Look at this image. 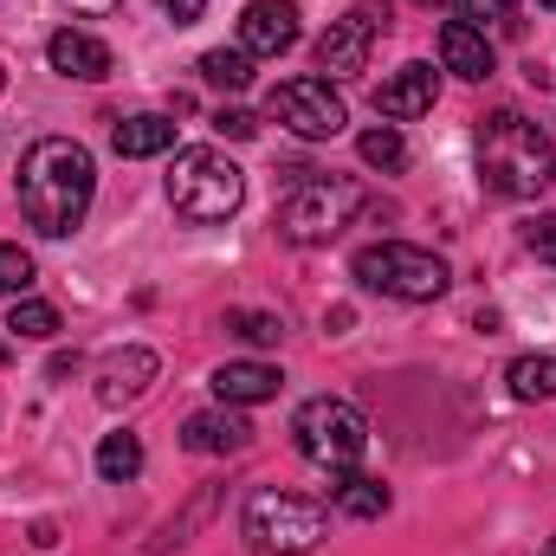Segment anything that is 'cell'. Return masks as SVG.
Instances as JSON below:
<instances>
[{
    "mask_svg": "<svg viewBox=\"0 0 556 556\" xmlns=\"http://www.w3.org/2000/svg\"><path fill=\"white\" fill-rule=\"evenodd\" d=\"M91 194H98V162L85 142L39 137L20 155V207H26V227H39L46 240L78 233L91 214Z\"/></svg>",
    "mask_w": 556,
    "mask_h": 556,
    "instance_id": "6da1fadb",
    "label": "cell"
},
{
    "mask_svg": "<svg viewBox=\"0 0 556 556\" xmlns=\"http://www.w3.org/2000/svg\"><path fill=\"white\" fill-rule=\"evenodd\" d=\"M479 181L505 201L544 194L556 181V142L518 111H492L479 124Z\"/></svg>",
    "mask_w": 556,
    "mask_h": 556,
    "instance_id": "7a4b0ae2",
    "label": "cell"
},
{
    "mask_svg": "<svg viewBox=\"0 0 556 556\" xmlns=\"http://www.w3.org/2000/svg\"><path fill=\"white\" fill-rule=\"evenodd\" d=\"M247 201V175L240 162H227L220 149H181L175 168H168V207L194 227H214V220H233Z\"/></svg>",
    "mask_w": 556,
    "mask_h": 556,
    "instance_id": "3957f363",
    "label": "cell"
},
{
    "mask_svg": "<svg viewBox=\"0 0 556 556\" xmlns=\"http://www.w3.org/2000/svg\"><path fill=\"white\" fill-rule=\"evenodd\" d=\"M356 207H363V188L356 181H343V175H304L285 201H278V240H291V247H330L350 220H356Z\"/></svg>",
    "mask_w": 556,
    "mask_h": 556,
    "instance_id": "277c9868",
    "label": "cell"
},
{
    "mask_svg": "<svg viewBox=\"0 0 556 556\" xmlns=\"http://www.w3.org/2000/svg\"><path fill=\"white\" fill-rule=\"evenodd\" d=\"M291 433H298V453L317 466V472H356V459L369 453V420L363 408H350V402H337V395H311L298 420H291Z\"/></svg>",
    "mask_w": 556,
    "mask_h": 556,
    "instance_id": "5b68a950",
    "label": "cell"
},
{
    "mask_svg": "<svg viewBox=\"0 0 556 556\" xmlns=\"http://www.w3.org/2000/svg\"><path fill=\"white\" fill-rule=\"evenodd\" d=\"M356 285H363V291H382V298H402V304H433V298L453 285V273H446V260L427 253V247L376 240V247L356 253Z\"/></svg>",
    "mask_w": 556,
    "mask_h": 556,
    "instance_id": "8992f818",
    "label": "cell"
},
{
    "mask_svg": "<svg viewBox=\"0 0 556 556\" xmlns=\"http://www.w3.org/2000/svg\"><path fill=\"white\" fill-rule=\"evenodd\" d=\"M247 538H253V551H266V556H311L330 538V511L317 498L266 485V492L247 498Z\"/></svg>",
    "mask_w": 556,
    "mask_h": 556,
    "instance_id": "52a82bcc",
    "label": "cell"
},
{
    "mask_svg": "<svg viewBox=\"0 0 556 556\" xmlns=\"http://www.w3.org/2000/svg\"><path fill=\"white\" fill-rule=\"evenodd\" d=\"M266 111H273V124H285L304 142H324L350 124V104L330 91V78H285L266 91Z\"/></svg>",
    "mask_w": 556,
    "mask_h": 556,
    "instance_id": "ba28073f",
    "label": "cell"
},
{
    "mask_svg": "<svg viewBox=\"0 0 556 556\" xmlns=\"http://www.w3.org/2000/svg\"><path fill=\"white\" fill-rule=\"evenodd\" d=\"M376 33H389V0H356V7H350L343 20H330V33L317 39V72H330V78L369 72Z\"/></svg>",
    "mask_w": 556,
    "mask_h": 556,
    "instance_id": "9c48e42d",
    "label": "cell"
},
{
    "mask_svg": "<svg viewBox=\"0 0 556 556\" xmlns=\"http://www.w3.org/2000/svg\"><path fill=\"white\" fill-rule=\"evenodd\" d=\"M291 46H298V7H291V0H253V7L240 13V52L278 59V52H291Z\"/></svg>",
    "mask_w": 556,
    "mask_h": 556,
    "instance_id": "30bf717a",
    "label": "cell"
},
{
    "mask_svg": "<svg viewBox=\"0 0 556 556\" xmlns=\"http://www.w3.org/2000/svg\"><path fill=\"white\" fill-rule=\"evenodd\" d=\"M433 98H440V78H433V65H402L395 78H382L376 85V117H389V124H408V117H427L433 111Z\"/></svg>",
    "mask_w": 556,
    "mask_h": 556,
    "instance_id": "8fae6325",
    "label": "cell"
},
{
    "mask_svg": "<svg viewBox=\"0 0 556 556\" xmlns=\"http://www.w3.org/2000/svg\"><path fill=\"white\" fill-rule=\"evenodd\" d=\"M155 350H142V343H130V350H111L104 363H98V402L104 408H124V402H137L142 389L155 382Z\"/></svg>",
    "mask_w": 556,
    "mask_h": 556,
    "instance_id": "7c38bea8",
    "label": "cell"
},
{
    "mask_svg": "<svg viewBox=\"0 0 556 556\" xmlns=\"http://www.w3.org/2000/svg\"><path fill=\"white\" fill-rule=\"evenodd\" d=\"M46 59H52V72L59 78H111V46L98 39V33H78V26H65V33H52V46H46Z\"/></svg>",
    "mask_w": 556,
    "mask_h": 556,
    "instance_id": "4fadbf2b",
    "label": "cell"
},
{
    "mask_svg": "<svg viewBox=\"0 0 556 556\" xmlns=\"http://www.w3.org/2000/svg\"><path fill=\"white\" fill-rule=\"evenodd\" d=\"M278 389H285V376H278L273 363H220L214 369L220 408H260V402H273Z\"/></svg>",
    "mask_w": 556,
    "mask_h": 556,
    "instance_id": "5bb4252c",
    "label": "cell"
},
{
    "mask_svg": "<svg viewBox=\"0 0 556 556\" xmlns=\"http://www.w3.org/2000/svg\"><path fill=\"white\" fill-rule=\"evenodd\" d=\"M440 65H446L453 78H472V85L498 72V59H492L485 33H479V26H466V20H446V26H440Z\"/></svg>",
    "mask_w": 556,
    "mask_h": 556,
    "instance_id": "9a60e30c",
    "label": "cell"
},
{
    "mask_svg": "<svg viewBox=\"0 0 556 556\" xmlns=\"http://www.w3.org/2000/svg\"><path fill=\"white\" fill-rule=\"evenodd\" d=\"M181 446L188 453H247L253 446V427L233 415V408H207V415H188Z\"/></svg>",
    "mask_w": 556,
    "mask_h": 556,
    "instance_id": "2e32d148",
    "label": "cell"
},
{
    "mask_svg": "<svg viewBox=\"0 0 556 556\" xmlns=\"http://www.w3.org/2000/svg\"><path fill=\"white\" fill-rule=\"evenodd\" d=\"M111 149L130 155V162H142V155H168V149H175V124H168V117H124V124L111 130Z\"/></svg>",
    "mask_w": 556,
    "mask_h": 556,
    "instance_id": "e0dca14e",
    "label": "cell"
},
{
    "mask_svg": "<svg viewBox=\"0 0 556 556\" xmlns=\"http://www.w3.org/2000/svg\"><path fill=\"white\" fill-rule=\"evenodd\" d=\"M330 498H337V511H343V518H382V511L395 505V498H389V485H382V479H363V472H343V485H337Z\"/></svg>",
    "mask_w": 556,
    "mask_h": 556,
    "instance_id": "ac0fdd59",
    "label": "cell"
},
{
    "mask_svg": "<svg viewBox=\"0 0 556 556\" xmlns=\"http://www.w3.org/2000/svg\"><path fill=\"white\" fill-rule=\"evenodd\" d=\"M142 472V440L137 433H104V446H98V479L104 485H130Z\"/></svg>",
    "mask_w": 556,
    "mask_h": 556,
    "instance_id": "d6986e66",
    "label": "cell"
},
{
    "mask_svg": "<svg viewBox=\"0 0 556 556\" xmlns=\"http://www.w3.org/2000/svg\"><path fill=\"white\" fill-rule=\"evenodd\" d=\"M201 78L220 85V91H247V85H253V52H240V46H214V52H201Z\"/></svg>",
    "mask_w": 556,
    "mask_h": 556,
    "instance_id": "ffe728a7",
    "label": "cell"
},
{
    "mask_svg": "<svg viewBox=\"0 0 556 556\" xmlns=\"http://www.w3.org/2000/svg\"><path fill=\"white\" fill-rule=\"evenodd\" d=\"M505 382H511L518 402H551L556 395V356H518L505 369Z\"/></svg>",
    "mask_w": 556,
    "mask_h": 556,
    "instance_id": "44dd1931",
    "label": "cell"
},
{
    "mask_svg": "<svg viewBox=\"0 0 556 556\" xmlns=\"http://www.w3.org/2000/svg\"><path fill=\"white\" fill-rule=\"evenodd\" d=\"M356 155L369 162V168H382V175H395V168H408V142L395 124H376V130H363L356 137Z\"/></svg>",
    "mask_w": 556,
    "mask_h": 556,
    "instance_id": "7402d4cb",
    "label": "cell"
},
{
    "mask_svg": "<svg viewBox=\"0 0 556 556\" xmlns=\"http://www.w3.org/2000/svg\"><path fill=\"white\" fill-rule=\"evenodd\" d=\"M7 330H13V337H33V343H46V337H59V311H52L46 298H13V311H7Z\"/></svg>",
    "mask_w": 556,
    "mask_h": 556,
    "instance_id": "603a6c76",
    "label": "cell"
},
{
    "mask_svg": "<svg viewBox=\"0 0 556 556\" xmlns=\"http://www.w3.org/2000/svg\"><path fill=\"white\" fill-rule=\"evenodd\" d=\"M33 278H39L33 253H26V247H13V240H0V298H26V291H33Z\"/></svg>",
    "mask_w": 556,
    "mask_h": 556,
    "instance_id": "cb8c5ba5",
    "label": "cell"
},
{
    "mask_svg": "<svg viewBox=\"0 0 556 556\" xmlns=\"http://www.w3.org/2000/svg\"><path fill=\"white\" fill-rule=\"evenodd\" d=\"M227 330H233L240 343H260V350L285 337V324H278L273 311H227Z\"/></svg>",
    "mask_w": 556,
    "mask_h": 556,
    "instance_id": "d4e9b609",
    "label": "cell"
},
{
    "mask_svg": "<svg viewBox=\"0 0 556 556\" xmlns=\"http://www.w3.org/2000/svg\"><path fill=\"white\" fill-rule=\"evenodd\" d=\"M511 13H518V0H459V20L479 26V33L498 26V20H511Z\"/></svg>",
    "mask_w": 556,
    "mask_h": 556,
    "instance_id": "484cf974",
    "label": "cell"
},
{
    "mask_svg": "<svg viewBox=\"0 0 556 556\" xmlns=\"http://www.w3.org/2000/svg\"><path fill=\"white\" fill-rule=\"evenodd\" d=\"M214 130H220L227 142H253V137H260V117H253V111H240V104H227V111H214Z\"/></svg>",
    "mask_w": 556,
    "mask_h": 556,
    "instance_id": "4316f807",
    "label": "cell"
},
{
    "mask_svg": "<svg viewBox=\"0 0 556 556\" xmlns=\"http://www.w3.org/2000/svg\"><path fill=\"white\" fill-rule=\"evenodd\" d=\"M525 247H531L544 266H556V214H538V220H525Z\"/></svg>",
    "mask_w": 556,
    "mask_h": 556,
    "instance_id": "83f0119b",
    "label": "cell"
},
{
    "mask_svg": "<svg viewBox=\"0 0 556 556\" xmlns=\"http://www.w3.org/2000/svg\"><path fill=\"white\" fill-rule=\"evenodd\" d=\"M162 13H168L175 26H194V20L207 13V0H162Z\"/></svg>",
    "mask_w": 556,
    "mask_h": 556,
    "instance_id": "f1b7e54d",
    "label": "cell"
},
{
    "mask_svg": "<svg viewBox=\"0 0 556 556\" xmlns=\"http://www.w3.org/2000/svg\"><path fill=\"white\" fill-rule=\"evenodd\" d=\"M72 13H85V20H98V13H111V7H124V0H65Z\"/></svg>",
    "mask_w": 556,
    "mask_h": 556,
    "instance_id": "f546056e",
    "label": "cell"
},
{
    "mask_svg": "<svg viewBox=\"0 0 556 556\" xmlns=\"http://www.w3.org/2000/svg\"><path fill=\"white\" fill-rule=\"evenodd\" d=\"M0 91H7V65H0Z\"/></svg>",
    "mask_w": 556,
    "mask_h": 556,
    "instance_id": "4dcf8cb0",
    "label": "cell"
},
{
    "mask_svg": "<svg viewBox=\"0 0 556 556\" xmlns=\"http://www.w3.org/2000/svg\"><path fill=\"white\" fill-rule=\"evenodd\" d=\"M420 7H440V0H420Z\"/></svg>",
    "mask_w": 556,
    "mask_h": 556,
    "instance_id": "1f68e13d",
    "label": "cell"
},
{
    "mask_svg": "<svg viewBox=\"0 0 556 556\" xmlns=\"http://www.w3.org/2000/svg\"><path fill=\"white\" fill-rule=\"evenodd\" d=\"M544 7H556V0H544Z\"/></svg>",
    "mask_w": 556,
    "mask_h": 556,
    "instance_id": "d6a6232c",
    "label": "cell"
},
{
    "mask_svg": "<svg viewBox=\"0 0 556 556\" xmlns=\"http://www.w3.org/2000/svg\"><path fill=\"white\" fill-rule=\"evenodd\" d=\"M551 556H556V551H551Z\"/></svg>",
    "mask_w": 556,
    "mask_h": 556,
    "instance_id": "836d02e7",
    "label": "cell"
}]
</instances>
